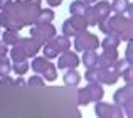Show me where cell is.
<instances>
[{
	"mask_svg": "<svg viewBox=\"0 0 133 118\" xmlns=\"http://www.w3.org/2000/svg\"><path fill=\"white\" fill-rule=\"evenodd\" d=\"M7 54H9V46L0 39V56H7Z\"/></svg>",
	"mask_w": 133,
	"mask_h": 118,
	"instance_id": "cell-30",
	"label": "cell"
},
{
	"mask_svg": "<svg viewBox=\"0 0 133 118\" xmlns=\"http://www.w3.org/2000/svg\"><path fill=\"white\" fill-rule=\"evenodd\" d=\"M15 46H19L20 49L25 53L27 59H29V57H36L37 53L41 51V46L34 39H30V37H20V39L15 42Z\"/></svg>",
	"mask_w": 133,
	"mask_h": 118,
	"instance_id": "cell-10",
	"label": "cell"
},
{
	"mask_svg": "<svg viewBox=\"0 0 133 118\" xmlns=\"http://www.w3.org/2000/svg\"><path fill=\"white\" fill-rule=\"evenodd\" d=\"M86 9H88V3H86L84 0H74V2H71V5H69L71 15H83Z\"/></svg>",
	"mask_w": 133,
	"mask_h": 118,
	"instance_id": "cell-20",
	"label": "cell"
},
{
	"mask_svg": "<svg viewBox=\"0 0 133 118\" xmlns=\"http://www.w3.org/2000/svg\"><path fill=\"white\" fill-rule=\"evenodd\" d=\"M133 7L128 0H113L111 2V12H115L116 15H125L128 19H131V14H133Z\"/></svg>",
	"mask_w": 133,
	"mask_h": 118,
	"instance_id": "cell-11",
	"label": "cell"
},
{
	"mask_svg": "<svg viewBox=\"0 0 133 118\" xmlns=\"http://www.w3.org/2000/svg\"><path fill=\"white\" fill-rule=\"evenodd\" d=\"M62 79H64V84H66V86L76 88V86L81 83V74H79L76 69H66V73H64V76H62Z\"/></svg>",
	"mask_w": 133,
	"mask_h": 118,
	"instance_id": "cell-15",
	"label": "cell"
},
{
	"mask_svg": "<svg viewBox=\"0 0 133 118\" xmlns=\"http://www.w3.org/2000/svg\"><path fill=\"white\" fill-rule=\"evenodd\" d=\"M12 71L15 73L17 76H24L27 71H29V62H27V59H25V61H15V62H12Z\"/></svg>",
	"mask_w": 133,
	"mask_h": 118,
	"instance_id": "cell-25",
	"label": "cell"
},
{
	"mask_svg": "<svg viewBox=\"0 0 133 118\" xmlns=\"http://www.w3.org/2000/svg\"><path fill=\"white\" fill-rule=\"evenodd\" d=\"M56 36H57V30H56V27L51 22L49 24H34L30 27V39H34L41 47Z\"/></svg>",
	"mask_w": 133,
	"mask_h": 118,
	"instance_id": "cell-4",
	"label": "cell"
},
{
	"mask_svg": "<svg viewBox=\"0 0 133 118\" xmlns=\"http://www.w3.org/2000/svg\"><path fill=\"white\" fill-rule=\"evenodd\" d=\"M14 84H19V86H25V84H27V83H25V81H24V79H20V78H19V79H17V81H15V83H14Z\"/></svg>",
	"mask_w": 133,
	"mask_h": 118,
	"instance_id": "cell-33",
	"label": "cell"
},
{
	"mask_svg": "<svg viewBox=\"0 0 133 118\" xmlns=\"http://www.w3.org/2000/svg\"><path fill=\"white\" fill-rule=\"evenodd\" d=\"M84 2H86V3H88V5H93V3H96V2H98V0H84Z\"/></svg>",
	"mask_w": 133,
	"mask_h": 118,
	"instance_id": "cell-34",
	"label": "cell"
},
{
	"mask_svg": "<svg viewBox=\"0 0 133 118\" xmlns=\"http://www.w3.org/2000/svg\"><path fill=\"white\" fill-rule=\"evenodd\" d=\"M79 61L86 66V69L98 68V53L96 51H83V57Z\"/></svg>",
	"mask_w": 133,
	"mask_h": 118,
	"instance_id": "cell-16",
	"label": "cell"
},
{
	"mask_svg": "<svg viewBox=\"0 0 133 118\" xmlns=\"http://www.w3.org/2000/svg\"><path fill=\"white\" fill-rule=\"evenodd\" d=\"M131 86L127 84L123 88L116 89L113 95V101L115 105H118L121 108V112L127 113V118H133L131 116V106H133V96H131Z\"/></svg>",
	"mask_w": 133,
	"mask_h": 118,
	"instance_id": "cell-5",
	"label": "cell"
},
{
	"mask_svg": "<svg viewBox=\"0 0 133 118\" xmlns=\"http://www.w3.org/2000/svg\"><path fill=\"white\" fill-rule=\"evenodd\" d=\"M49 64H51V61H49L47 57L36 56V57L32 59V62H30V68H32V71L36 73V74H41V76H42V73L49 68Z\"/></svg>",
	"mask_w": 133,
	"mask_h": 118,
	"instance_id": "cell-14",
	"label": "cell"
},
{
	"mask_svg": "<svg viewBox=\"0 0 133 118\" xmlns=\"http://www.w3.org/2000/svg\"><path fill=\"white\" fill-rule=\"evenodd\" d=\"M12 71V61L7 56H0V78H9Z\"/></svg>",
	"mask_w": 133,
	"mask_h": 118,
	"instance_id": "cell-22",
	"label": "cell"
},
{
	"mask_svg": "<svg viewBox=\"0 0 133 118\" xmlns=\"http://www.w3.org/2000/svg\"><path fill=\"white\" fill-rule=\"evenodd\" d=\"M44 57H47V59H54V57H57L59 54H62L64 51H69L71 49V41H69V37H66V36H56V37H52L49 42H45L44 44Z\"/></svg>",
	"mask_w": 133,
	"mask_h": 118,
	"instance_id": "cell-3",
	"label": "cell"
},
{
	"mask_svg": "<svg viewBox=\"0 0 133 118\" xmlns=\"http://www.w3.org/2000/svg\"><path fill=\"white\" fill-rule=\"evenodd\" d=\"M10 3H12V0H0V12H3L5 9H9Z\"/></svg>",
	"mask_w": 133,
	"mask_h": 118,
	"instance_id": "cell-31",
	"label": "cell"
},
{
	"mask_svg": "<svg viewBox=\"0 0 133 118\" xmlns=\"http://www.w3.org/2000/svg\"><path fill=\"white\" fill-rule=\"evenodd\" d=\"M42 76H44L45 81H56V78H57V68H56V66L51 62V64H49V68L42 73Z\"/></svg>",
	"mask_w": 133,
	"mask_h": 118,
	"instance_id": "cell-26",
	"label": "cell"
},
{
	"mask_svg": "<svg viewBox=\"0 0 133 118\" xmlns=\"http://www.w3.org/2000/svg\"><path fill=\"white\" fill-rule=\"evenodd\" d=\"M99 30L103 34H113V36H118L120 41H131L133 39V24H131V19L125 15H116L115 14L113 17H108L104 19L103 22L98 24Z\"/></svg>",
	"mask_w": 133,
	"mask_h": 118,
	"instance_id": "cell-1",
	"label": "cell"
},
{
	"mask_svg": "<svg viewBox=\"0 0 133 118\" xmlns=\"http://www.w3.org/2000/svg\"><path fill=\"white\" fill-rule=\"evenodd\" d=\"M120 78H123L125 83L131 86V79H133V69H131V66H127V68L120 73Z\"/></svg>",
	"mask_w": 133,
	"mask_h": 118,
	"instance_id": "cell-27",
	"label": "cell"
},
{
	"mask_svg": "<svg viewBox=\"0 0 133 118\" xmlns=\"http://www.w3.org/2000/svg\"><path fill=\"white\" fill-rule=\"evenodd\" d=\"M121 44L120 37L118 36H113V34H106L103 41H99V46L103 49H118V46Z\"/></svg>",
	"mask_w": 133,
	"mask_h": 118,
	"instance_id": "cell-18",
	"label": "cell"
},
{
	"mask_svg": "<svg viewBox=\"0 0 133 118\" xmlns=\"http://www.w3.org/2000/svg\"><path fill=\"white\" fill-rule=\"evenodd\" d=\"M88 22L83 15H71L68 20H64L62 24V34L66 37H74L76 34L83 32V30H88Z\"/></svg>",
	"mask_w": 133,
	"mask_h": 118,
	"instance_id": "cell-7",
	"label": "cell"
},
{
	"mask_svg": "<svg viewBox=\"0 0 133 118\" xmlns=\"http://www.w3.org/2000/svg\"><path fill=\"white\" fill-rule=\"evenodd\" d=\"M84 79L88 83H99V84H115L120 79V71L118 68L113 64L110 66H98V68H91L86 69L84 73Z\"/></svg>",
	"mask_w": 133,
	"mask_h": 118,
	"instance_id": "cell-2",
	"label": "cell"
},
{
	"mask_svg": "<svg viewBox=\"0 0 133 118\" xmlns=\"http://www.w3.org/2000/svg\"><path fill=\"white\" fill-rule=\"evenodd\" d=\"M79 64H81L79 56L71 51H64L57 57V69H76Z\"/></svg>",
	"mask_w": 133,
	"mask_h": 118,
	"instance_id": "cell-9",
	"label": "cell"
},
{
	"mask_svg": "<svg viewBox=\"0 0 133 118\" xmlns=\"http://www.w3.org/2000/svg\"><path fill=\"white\" fill-rule=\"evenodd\" d=\"M91 7H93L94 14H96V17H98V24L103 22L104 19H108L110 14H111V3L106 2V0H98V2L93 3Z\"/></svg>",
	"mask_w": 133,
	"mask_h": 118,
	"instance_id": "cell-12",
	"label": "cell"
},
{
	"mask_svg": "<svg viewBox=\"0 0 133 118\" xmlns=\"http://www.w3.org/2000/svg\"><path fill=\"white\" fill-rule=\"evenodd\" d=\"M49 3V7H59L62 3V0H45Z\"/></svg>",
	"mask_w": 133,
	"mask_h": 118,
	"instance_id": "cell-32",
	"label": "cell"
},
{
	"mask_svg": "<svg viewBox=\"0 0 133 118\" xmlns=\"http://www.w3.org/2000/svg\"><path fill=\"white\" fill-rule=\"evenodd\" d=\"M89 103H93V100H91L88 86H86V88L78 89V105L79 106H86V105H89Z\"/></svg>",
	"mask_w": 133,
	"mask_h": 118,
	"instance_id": "cell-23",
	"label": "cell"
},
{
	"mask_svg": "<svg viewBox=\"0 0 133 118\" xmlns=\"http://www.w3.org/2000/svg\"><path fill=\"white\" fill-rule=\"evenodd\" d=\"M94 113L98 118H125V113L118 105H110V103L96 101L94 105Z\"/></svg>",
	"mask_w": 133,
	"mask_h": 118,
	"instance_id": "cell-8",
	"label": "cell"
},
{
	"mask_svg": "<svg viewBox=\"0 0 133 118\" xmlns=\"http://www.w3.org/2000/svg\"><path fill=\"white\" fill-rule=\"evenodd\" d=\"M118 59V49H103V53L98 54V66H110Z\"/></svg>",
	"mask_w": 133,
	"mask_h": 118,
	"instance_id": "cell-13",
	"label": "cell"
},
{
	"mask_svg": "<svg viewBox=\"0 0 133 118\" xmlns=\"http://www.w3.org/2000/svg\"><path fill=\"white\" fill-rule=\"evenodd\" d=\"M0 36H2V41L7 44V46H14V44L20 39L19 32H17V30H10V29H5L3 34H0Z\"/></svg>",
	"mask_w": 133,
	"mask_h": 118,
	"instance_id": "cell-21",
	"label": "cell"
},
{
	"mask_svg": "<svg viewBox=\"0 0 133 118\" xmlns=\"http://www.w3.org/2000/svg\"><path fill=\"white\" fill-rule=\"evenodd\" d=\"M88 89H89V95H91V100L94 103L96 101H101L104 96V89H103V84L99 83H89L88 84Z\"/></svg>",
	"mask_w": 133,
	"mask_h": 118,
	"instance_id": "cell-17",
	"label": "cell"
},
{
	"mask_svg": "<svg viewBox=\"0 0 133 118\" xmlns=\"http://www.w3.org/2000/svg\"><path fill=\"white\" fill-rule=\"evenodd\" d=\"M54 20V10L51 9H41L39 14H37L36 24H49Z\"/></svg>",
	"mask_w": 133,
	"mask_h": 118,
	"instance_id": "cell-19",
	"label": "cell"
},
{
	"mask_svg": "<svg viewBox=\"0 0 133 118\" xmlns=\"http://www.w3.org/2000/svg\"><path fill=\"white\" fill-rule=\"evenodd\" d=\"M12 49H9V53H10V61L12 62H15V61H25L27 56H25V53H24L22 49H20L19 46H10Z\"/></svg>",
	"mask_w": 133,
	"mask_h": 118,
	"instance_id": "cell-24",
	"label": "cell"
},
{
	"mask_svg": "<svg viewBox=\"0 0 133 118\" xmlns=\"http://www.w3.org/2000/svg\"><path fill=\"white\" fill-rule=\"evenodd\" d=\"M27 84L36 86V88H42L44 86V78H41V76H30V79L27 81Z\"/></svg>",
	"mask_w": 133,
	"mask_h": 118,
	"instance_id": "cell-28",
	"label": "cell"
},
{
	"mask_svg": "<svg viewBox=\"0 0 133 118\" xmlns=\"http://www.w3.org/2000/svg\"><path fill=\"white\" fill-rule=\"evenodd\" d=\"M99 47V39L98 36L88 32V30H83V32L76 34L74 36V49L76 51H96Z\"/></svg>",
	"mask_w": 133,
	"mask_h": 118,
	"instance_id": "cell-6",
	"label": "cell"
},
{
	"mask_svg": "<svg viewBox=\"0 0 133 118\" xmlns=\"http://www.w3.org/2000/svg\"><path fill=\"white\" fill-rule=\"evenodd\" d=\"M125 61H127L130 66H131V62H133V44H131V41H128V46H127V59H125Z\"/></svg>",
	"mask_w": 133,
	"mask_h": 118,
	"instance_id": "cell-29",
	"label": "cell"
}]
</instances>
